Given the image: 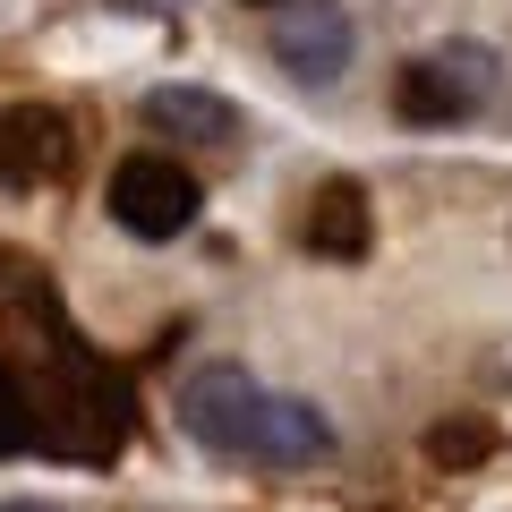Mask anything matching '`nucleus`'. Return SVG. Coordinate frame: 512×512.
<instances>
[{"label":"nucleus","instance_id":"ddd939ff","mask_svg":"<svg viewBox=\"0 0 512 512\" xmlns=\"http://www.w3.org/2000/svg\"><path fill=\"white\" fill-rule=\"evenodd\" d=\"M256 9H274V0H256Z\"/></svg>","mask_w":512,"mask_h":512},{"label":"nucleus","instance_id":"f257e3e1","mask_svg":"<svg viewBox=\"0 0 512 512\" xmlns=\"http://www.w3.org/2000/svg\"><path fill=\"white\" fill-rule=\"evenodd\" d=\"M26 402H35V444L69 461H111L128 436V384L77 333H52V384H35Z\"/></svg>","mask_w":512,"mask_h":512},{"label":"nucleus","instance_id":"0eeeda50","mask_svg":"<svg viewBox=\"0 0 512 512\" xmlns=\"http://www.w3.org/2000/svg\"><path fill=\"white\" fill-rule=\"evenodd\" d=\"M299 239H308V256H333V265H359L367 248H376V205H367L359 180H325L308 197V222H299Z\"/></svg>","mask_w":512,"mask_h":512},{"label":"nucleus","instance_id":"9b49d317","mask_svg":"<svg viewBox=\"0 0 512 512\" xmlns=\"http://www.w3.org/2000/svg\"><path fill=\"white\" fill-rule=\"evenodd\" d=\"M35 444V402H26V376L0 359V461Z\"/></svg>","mask_w":512,"mask_h":512},{"label":"nucleus","instance_id":"423d86ee","mask_svg":"<svg viewBox=\"0 0 512 512\" xmlns=\"http://www.w3.org/2000/svg\"><path fill=\"white\" fill-rule=\"evenodd\" d=\"M274 60L299 77V86H333V77L350 69V18L325 9V0L282 9V18H274Z\"/></svg>","mask_w":512,"mask_h":512},{"label":"nucleus","instance_id":"20e7f679","mask_svg":"<svg viewBox=\"0 0 512 512\" xmlns=\"http://www.w3.org/2000/svg\"><path fill=\"white\" fill-rule=\"evenodd\" d=\"M256 419H265V384H256V376H239V367H205V376H188V393H180V427L205 444V453L248 461Z\"/></svg>","mask_w":512,"mask_h":512},{"label":"nucleus","instance_id":"9d476101","mask_svg":"<svg viewBox=\"0 0 512 512\" xmlns=\"http://www.w3.org/2000/svg\"><path fill=\"white\" fill-rule=\"evenodd\" d=\"M495 453V427L487 419H444V427H427V461L436 470H470V461H487Z\"/></svg>","mask_w":512,"mask_h":512},{"label":"nucleus","instance_id":"f8f14e48","mask_svg":"<svg viewBox=\"0 0 512 512\" xmlns=\"http://www.w3.org/2000/svg\"><path fill=\"white\" fill-rule=\"evenodd\" d=\"M0 512H52V504H0Z\"/></svg>","mask_w":512,"mask_h":512},{"label":"nucleus","instance_id":"f03ea898","mask_svg":"<svg viewBox=\"0 0 512 512\" xmlns=\"http://www.w3.org/2000/svg\"><path fill=\"white\" fill-rule=\"evenodd\" d=\"M487 94H495V52L487 43H444V52L410 60V69L393 77V111H402L410 128H453V120H470Z\"/></svg>","mask_w":512,"mask_h":512},{"label":"nucleus","instance_id":"6e6552de","mask_svg":"<svg viewBox=\"0 0 512 512\" xmlns=\"http://www.w3.org/2000/svg\"><path fill=\"white\" fill-rule=\"evenodd\" d=\"M325 453H333V427H325V410L291 402V393H265V419H256L248 461H274V470H308V461H325Z\"/></svg>","mask_w":512,"mask_h":512},{"label":"nucleus","instance_id":"1a4fd4ad","mask_svg":"<svg viewBox=\"0 0 512 512\" xmlns=\"http://www.w3.org/2000/svg\"><path fill=\"white\" fill-rule=\"evenodd\" d=\"M146 128H163V137H188V146H239V103H222V94L205 86H154L146 94Z\"/></svg>","mask_w":512,"mask_h":512},{"label":"nucleus","instance_id":"7ed1b4c3","mask_svg":"<svg viewBox=\"0 0 512 512\" xmlns=\"http://www.w3.org/2000/svg\"><path fill=\"white\" fill-rule=\"evenodd\" d=\"M197 205H205L197 171H180L171 154H128V163L111 171V214L137 239H180L188 222H197Z\"/></svg>","mask_w":512,"mask_h":512},{"label":"nucleus","instance_id":"39448f33","mask_svg":"<svg viewBox=\"0 0 512 512\" xmlns=\"http://www.w3.org/2000/svg\"><path fill=\"white\" fill-rule=\"evenodd\" d=\"M69 154H77V137H69V120H60L52 103H9V111H0V188L60 180Z\"/></svg>","mask_w":512,"mask_h":512}]
</instances>
